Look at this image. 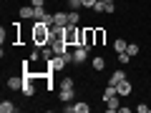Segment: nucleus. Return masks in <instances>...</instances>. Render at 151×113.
<instances>
[{
    "instance_id": "nucleus-1",
    "label": "nucleus",
    "mask_w": 151,
    "mask_h": 113,
    "mask_svg": "<svg viewBox=\"0 0 151 113\" xmlns=\"http://www.w3.org/2000/svg\"><path fill=\"white\" fill-rule=\"evenodd\" d=\"M30 40L35 48H45V45L50 43V25L43 20H35V25H33L30 30Z\"/></svg>"
},
{
    "instance_id": "nucleus-2",
    "label": "nucleus",
    "mask_w": 151,
    "mask_h": 113,
    "mask_svg": "<svg viewBox=\"0 0 151 113\" xmlns=\"http://www.w3.org/2000/svg\"><path fill=\"white\" fill-rule=\"evenodd\" d=\"M78 45H83V48H88V50L96 45V30H93V25L81 28V40H78Z\"/></svg>"
},
{
    "instance_id": "nucleus-3",
    "label": "nucleus",
    "mask_w": 151,
    "mask_h": 113,
    "mask_svg": "<svg viewBox=\"0 0 151 113\" xmlns=\"http://www.w3.org/2000/svg\"><path fill=\"white\" fill-rule=\"evenodd\" d=\"M78 40H81V28H78V25H68V28H65V43L76 48Z\"/></svg>"
},
{
    "instance_id": "nucleus-4",
    "label": "nucleus",
    "mask_w": 151,
    "mask_h": 113,
    "mask_svg": "<svg viewBox=\"0 0 151 113\" xmlns=\"http://www.w3.org/2000/svg\"><path fill=\"white\" fill-rule=\"evenodd\" d=\"M65 113H88L91 111V106H88L86 101H78V103H65Z\"/></svg>"
},
{
    "instance_id": "nucleus-5",
    "label": "nucleus",
    "mask_w": 151,
    "mask_h": 113,
    "mask_svg": "<svg viewBox=\"0 0 151 113\" xmlns=\"http://www.w3.org/2000/svg\"><path fill=\"white\" fill-rule=\"evenodd\" d=\"M88 58V48H83V45H76L73 48V63L76 65H83Z\"/></svg>"
},
{
    "instance_id": "nucleus-6",
    "label": "nucleus",
    "mask_w": 151,
    "mask_h": 113,
    "mask_svg": "<svg viewBox=\"0 0 151 113\" xmlns=\"http://www.w3.org/2000/svg\"><path fill=\"white\" fill-rule=\"evenodd\" d=\"M50 48H53V53L55 55H65V53H70V45L65 43V40H50Z\"/></svg>"
},
{
    "instance_id": "nucleus-7",
    "label": "nucleus",
    "mask_w": 151,
    "mask_h": 113,
    "mask_svg": "<svg viewBox=\"0 0 151 113\" xmlns=\"http://www.w3.org/2000/svg\"><path fill=\"white\" fill-rule=\"evenodd\" d=\"M116 91H119V96H121V98H126V96H131V91H134V86L129 83V78H124V81H121L119 86H116Z\"/></svg>"
},
{
    "instance_id": "nucleus-8",
    "label": "nucleus",
    "mask_w": 151,
    "mask_h": 113,
    "mask_svg": "<svg viewBox=\"0 0 151 113\" xmlns=\"http://www.w3.org/2000/svg\"><path fill=\"white\" fill-rule=\"evenodd\" d=\"M106 111L108 113H113V111H119V106H121V96H111V98H106Z\"/></svg>"
},
{
    "instance_id": "nucleus-9",
    "label": "nucleus",
    "mask_w": 151,
    "mask_h": 113,
    "mask_svg": "<svg viewBox=\"0 0 151 113\" xmlns=\"http://www.w3.org/2000/svg\"><path fill=\"white\" fill-rule=\"evenodd\" d=\"M58 98H60L63 103H73L76 91H73V88H60V91H58Z\"/></svg>"
},
{
    "instance_id": "nucleus-10",
    "label": "nucleus",
    "mask_w": 151,
    "mask_h": 113,
    "mask_svg": "<svg viewBox=\"0 0 151 113\" xmlns=\"http://www.w3.org/2000/svg\"><path fill=\"white\" fill-rule=\"evenodd\" d=\"M124 78H126V70H124V68H119V70H113V73H111L108 83H111V86H119V83L124 81Z\"/></svg>"
},
{
    "instance_id": "nucleus-11",
    "label": "nucleus",
    "mask_w": 151,
    "mask_h": 113,
    "mask_svg": "<svg viewBox=\"0 0 151 113\" xmlns=\"http://www.w3.org/2000/svg\"><path fill=\"white\" fill-rule=\"evenodd\" d=\"M23 83H25V78L20 75V78H8V83H5V86L10 88V91H20V88H23Z\"/></svg>"
},
{
    "instance_id": "nucleus-12",
    "label": "nucleus",
    "mask_w": 151,
    "mask_h": 113,
    "mask_svg": "<svg viewBox=\"0 0 151 113\" xmlns=\"http://www.w3.org/2000/svg\"><path fill=\"white\" fill-rule=\"evenodd\" d=\"M20 18H23V20L35 18V8H33V5H23V8H20Z\"/></svg>"
},
{
    "instance_id": "nucleus-13",
    "label": "nucleus",
    "mask_w": 151,
    "mask_h": 113,
    "mask_svg": "<svg viewBox=\"0 0 151 113\" xmlns=\"http://www.w3.org/2000/svg\"><path fill=\"white\" fill-rule=\"evenodd\" d=\"M15 111H18V106L13 101H3L0 103V113H15Z\"/></svg>"
},
{
    "instance_id": "nucleus-14",
    "label": "nucleus",
    "mask_w": 151,
    "mask_h": 113,
    "mask_svg": "<svg viewBox=\"0 0 151 113\" xmlns=\"http://www.w3.org/2000/svg\"><path fill=\"white\" fill-rule=\"evenodd\" d=\"M53 23L55 25H68V13H53Z\"/></svg>"
},
{
    "instance_id": "nucleus-15",
    "label": "nucleus",
    "mask_w": 151,
    "mask_h": 113,
    "mask_svg": "<svg viewBox=\"0 0 151 113\" xmlns=\"http://www.w3.org/2000/svg\"><path fill=\"white\" fill-rule=\"evenodd\" d=\"M91 68H93V70H103V68H106V60H103L101 55H96V58L91 60Z\"/></svg>"
},
{
    "instance_id": "nucleus-16",
    "label": "nucleus",
    "mask_w": 151,
    "mask_h": 113,
    "mask_svg": "<svg viewBox=\"0 0 151 113\" xmlns=\"http://www.w3.org/2000/svg\"><path fill=\"white\" fill-rule=\"evenodd\" d=\"M78 23H81V13H78V10H70L68 13V25H78Z\"/></svg>"
},
{
    "instance_id": "nucleus-17",
    "label": "nucleus",
    "mask_w": 151,
    "mask_h": 113,
    "mask_svg": "<svg viewBox=\"0 0 151 113\" xmlns=\"http://www.w3.org/2000/svg\"><path fill=\"white\" fill-rule=\"evenodd\" d=\"M93 30H96V45H103L106 43V30L103 28H93Z\"/></svg>"
},
{
    "instance_id": "nucleus-18",
    "label": "nucleus",
    "mask_w": 151,
    "mask_h": 113,
    "mask_svg": "<svg viewBox=\"0 0 151 113\" xmlns=\"http://www.w3.org/2000/svg\"><path fill=\"white\" fill-rule=\"evenodd\" d=\"M111 96H119V91H116V86H111V83H106V91H103V101Z\"/></svg>"
},
{
    "instance_id": "nucleus-19",
    "label": "nucleus",
    "mask_w": 151,
    "mask_h": 113,
    "mask_svg": "<svg viewBox=\"0 0 151 113\" xmlns=\"http://www.w3.org/2000/svg\"><path fill=\"white\" fill-rule=\"evenodd\" d=\"M126 45H129V43H126L124 38H119V40L113 43V50H116V53H124V50H126Z\"/></svg>"
},
{
    "instance_id": "nucleus-20",
    "label": "nucleus",
    "mask_w": 151,
    "mask_h": 113,
    "mask_svg": "<svg viewBox=\"0 0 151 113\" xmlns=\"http://www.w3.org/2000/svg\"><path fill=\"white\" fill-rule=\"evenodd\" d=\"M106 5H108L106 0H98V3H96V5L91 8V10H96V13H106Z\"/></svg>"
},
{
    "instance_id": "nucleus-21",
    "label": "nucleus",
    "mask_w": 151,
    "mask_h": 113,
    "mask_svg": "<svg viewBox=\"0 0 151 113\" xmlns=\"http://www.w3.org/2000/svg\"><path fill=\"white\" fill-rule=\"evenodd\" d=\"M58 86H60V88H73V86H76V83H73V78H70V75H65L63 81H60V83H58Z\"/></svg>"
},
{
    "instance_id": "nucleus-22",
    "label": "nucleus",
    "mask_w": 151,
    "mask_h": 113,
    "mask_svg": "<svg viewBox=\"0 0 151 113\" xmlns=\"http://www.w3.org/2000/svg\"><path fill=\"white\" fill-rule=\"evenodd\" d=\"M126 53H129L131 58H134V55H139V45H136V43H129V45H126Z\"/></svg>"
},
{
    "instance_id": "nucleus-23",
    "label": "nucleus",
    "mask_w": 151,
    "mask_h": 113,
    "mask_svg": "<svg viewBox=\"0 0 151 113\" xmlns=\"http://www.w3.org/2000/svg\"><path fill=\"white\" fill-rule=\"evenodd\" d=\"M40 50H43V60H50V58H53V48H50V45H45V48H40Z\"/></svg>"
},
{
    "instance_id": "nucleus-24",
    "label": "nucleus",
    "mask_w": 151,
    "mask_h": 113,
    "mask_svg": "<svg viewBox=\"0 0 151 113\" xmlns=\"http://www.w3.org/2000/svg\"><path fill=\"white\" fill-rule=\"evenodd\" d=\"M119 63H121V65H129V63H131V55L126 53V50H124V53H119Z\"/></svg>"
},
{
    "instance_id": "nucleus-25",
    "label": "nucleus",
    "mask_w": 151,
    "mask_h": 113,
    "mask_svg": "<svg viewBox=\"0 0 151 113\" xmlns=\"http://www.w3.org/2000/svg\"><path fill=\"white\" fill-rule=\"evenodd\" d=\"M68 8H70V10H81V8H83V0H68Z\"/></svg>"
},
{
    "instance_id": "nucleus-26",
    "label": "nucleus",
    "mask_w": 151,
    "mask_h": 113,
    "mask_svg": "<svg viewBox=\"0 0 151 113\" xmlns=\"http://www.w3.org/2000/svg\"><path fill=\"white\" fill-rule=\"evenodd\" d=\"M136 111H139V113H149V111H151V106H146V103H141V106H136Z\"/></svg>"
},
{
    "instance_id": "nucleus-27",
    "label": "nucleus",
    "mask_w": 151,
    "mask_h": 113,
    "mask_svg": "<svg viewBox=\"0 0 151 113\" xmlns=\"http://www.w3.org/2000/svg\"><path fill=\"white\" fill-rule=\"evenodd\" d=\"M30 5H33V8H43L45 0H30Z\"/></svg>"
},
{
    "instance_id": "nucleus-28",
    "label": "nucleus",
    "mask_w": 151,
    "mask_h": 113,
    "mask_svg": "<svg viewBox=\"0 0 151 113\" xmlns=\"http://www.w3.org/2000/svg\"><path fill=\"white\" fill-rule=\"evenodd\" d=\"M96 3H98V0H83V8H93Z\"/></svg>"
},
{
    "instance_id": "nucleus-29",
    "label": "nucleus",
    "mask_w": 151,
    "mask_h": 113,
    "mask_svg": "<svg viewBox=\"0 0 151 113\" xmlns=\"http://www.w3.org/2000/svg\"><path fill=\"white\" fill-rule=\"evenodd\" d=\"M106 3H113V0H106Z\"/></svg>"
}]
</instances>
